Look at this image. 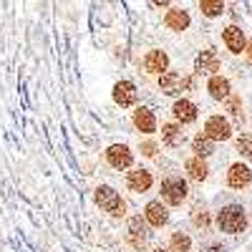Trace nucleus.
<instances>
[{
    "instance_id": "1",
    "label": "nucleus",
    "mask_w": 252,
    "mask_h": 252,
    "mask_svg": "<svg viewBox=\"0 0 252 252\" xmlns=\"http://www.w3.org/2000/svg\"><path fill=\"white\" fill-rule=\"evenodd\" d=\"M217 224L222 232H229V235H237L247 227V215L240 204H227L222 212L217 215Z\"/></svg>"
},
{
    "instance_id": "2",
    "label": "nucleus",
    "mask_w": 252,
    "mask_h": 252,
    "mask_svg": "<svg viewBox=\"0 0 252 252\" xmlns=\"http://www.w3.org/2000/svg\"><path fill=\"white\" fill-rule=\"evenodd\" d=\"M96 204L103 209V212H109L114 217H124L126 215V204H124L121 194L116 192L114 187H106V184L96 187Z\"/></svg>"
},
{
    "instance_id": "3",
    "label": "nucleus",
    "mask_w": 252,
    "mask_h": 252,
    "mask_svg": "<svg viewBox=\"0 0 252 252\" xmlns=\"http://www.w3.org/2000/svg\"><path fill=\"white\" fill-rule=\"evenodd\" d=\"M161 197H164L166 204H172V207L182 204L187 199V182L182 177H166L161 182Z\"/></svg>"
},
{
    "instance_id": "4",
    "label": "nucleus",
    "mask_w": 252,
    "mask_h": 252,
    "mask_svg": "<svg viewBox=\"0 0 252 252\" xmlns=\"http://www.w3.org/2000/svg\"><path fill=\"white\" fill-rule=\"evenodd\" d=\"M159 89H161L166 96H174V94H182V91L192 89V78L182 76V73H177V71H166V73L159 76Z\"/></svg>"
},
{
    "instance_id": "5",
    "label": "nucleus",
    "mask_w": 252,
    "mask_h": 252,
    "mask_svg": "<svg viewBox=\"0 0 252 252\" xmlns=\"http://www.w3.org/2000/svg\"><path fill=\"white\" fill-rule=\"evenodd\" d=\"M204 136L209 141H227L232 136V126H229V121L222 119V116H209L207 124H204Z\"/></svg>"
},
{
    "instance_id": "6",
    "label": "nucleus",
    "mask_w": 252,
    "mask_h": 252,
    "mask_svg": "<svg viewBox=\"0 0 252 252\" xmlns=\"http://www.w3.org/2000/svg\"><path fill=\"white\" fill-rule=\"evenodd\" d=\"M106 161L114 166V169H126V166H131L134 154L126 144H114V146L106 149Z\"/></svg>"
},
{
    "instance_id": "7",
    "label": "nucleus",
    "mask_w": 252,
    "mask_h": 252,
    "mask_svg": "<svg viewBox=\"0 0 252 252\" xmlns=\"http://www.w3.org/2000/svg\"><path fill=\"white\" fill-rule=\"evenodd\" d=\"M126 240H129V245H131L134 250H144V247H146V242H149V229H146V224H144L141 217H131Z\"/></svg>"
},
{
    "instance_id": "8",
    "label": "nucleus",
    "mask_w": 252,
    "mask_h": 252,
    "mask_svg": "<svg viewBox=\"0 0 252 252\" xmlns=\"http://www.w3.org/2000/svg\"><path fill=\"white\" fill-rule=\"evenodd\" d=\"M152 184H154V177L146 169H134V172L126 174V187H129L131 192H149Z\"/></svg>"
},
{
    "instance_id": "9",
    "label": "nucleus",
    "mask_w": 252,
    "mask_h": 252,
    "mask_svg": "<svg viewBox=\"0 0 252 252\" xmlns=\"http://www.w3.org/2000/svg\"><path fill=\"white\" fill-rule=\"evenodd\" d=\"M250 182H252L250 166H245V164H232V166H229L227 184L232 187V189H245V187H250Z\"/></svg>"
},
{
    "instance_id": "10",
    "label": "nucleus",
    "mask_w": 252,
    "mask_h": 252,
    "mask_svg": "<svg viewBox=\"0 0 252 252\" xmlns=\"http://www.w3.org/2000/svg\"><path fill=\"white\" fill-rule=\"evenodd\" d=\"M194 68H197V73H207V76H212L215 71H220V56H217V51H212V48L202 51L197 56V61H194Z\"/></svg>"
},
{
    "instance_id": "11",
    "label": "nucleus",
    "mask_w": 252,
    "mask_h": 252,
    "mask_svg": "<svg viewBox=\"0 0 252 252\" xmlns=\"http://www.w3.org/2000/svg\"><path fill=\"white\" fill-rule=\"evenodd\" d=\"M144 217H146V222H149L152 227H164L166 222H169V212H166V207L161 202H149L146 204Z\"/></svg>"
},
{
    "instance_id": "12",
    "label": "nucleus",
    "mask_w": 252,
    "mask_h": 252,
    "mask_svg": "<svg viewBox=\"0 0 252 252\" xmlns=\"http://www.w3.org/2000/svg\"><path fill=\"white\" fill-rule=\"evenodd\" d=\"M114 101L119 103V106H131V103L136 101V86L131 81H119L114 86Z\"/></svg>"
},
{
    "instance_id": "13",
    "label": "nucleus",
    "mask_w": 252,
    "mask_h": 252,
    "mask_svg": "<svg viewBox=\"0 0 252 252\" xmlns=\"http://www.w3.org/2000/svg\"><path fill=\"white\" fill-rule=\"evenodd\" d=\"M166 66H169V58H166L164 51H149L144 58V71L149 73H166Z\"/></svg>"
},
{
    "instance_id": "14",
    "label": "nucleus",
    "mask_w": 252,
    "mask_h": 252,
    "mask_svg": "<svg viewBox=\"0 0 252 252\" xmlns=\"http://www.w3.org/2000/svg\"><path fill=\"white\" fill-rule=\"evenodd\" d=\"M134 126H136L139 131H144V134H154V131H157L154 111H152V109H146V106L136 109V111H134Z\"/></svg>"
},
{
    "instance_id": "15",
    "label": "nucleus",
    "mask_w": 252,
    "mask_h": 252,
    "mask_svg": "<svg viewBox=\"0 0 252 252\" xmlns=\"http://www.w3.org/2000/svg\"><path fill=\"white\" fill-rule=\"evenodd\" d=\"M172 114H174V119H177L179 124H192V121H197V106H194L192 101H187V98H179V101L174 103Z\"/></svg>"
},
{
    "instance_id": "16",
    "label": "nucleus",
    "mask_w": 252,
    "mask_h": 252,
    "mask_svg": "<svg viewBox=\"0 0 252 252\" xmlns=\"http://www.w3.org/2000/svg\"><path fill=\"white\" fill-rule=\"evenodd\" d=\"M222 38H224V46L232 51V53H242L245 51V33L237 28V26H229V28H224V33H222Z\"/></svg>"
},
{
    "instance_id": "17",
    "label": "nucleus",
    "mask_w": 252,
    "mask_h": 252,
    "mask_svg": "<svg viewBox=\"0 0 252 252\" xmlns=\"http://www.w3.org/2000/svg\"><path fill=\"white\" fill-rule=\"evenodd\" d=\"M207 91H209V96H212V98L224 101V98H229V81L222 78V76H212V78H209V83H207Z\"/></svg>"
},
{
    "instance_id": "18",
    "label": "nucleus",
    "mask_w": 252,
    "mask_h": 252,
    "mask_svg": "<svg viewBox=\"0 0 252 252\" xmlns=\"http://www.w3.org/2000/svg\"><path fill=\"white\" fill-rule=\"evenodd\" d=\"M164 23H166V28H172V31H184L189 26V13L182 10V8H172L169 13H166Z\"/></svg>"
},
{
    "instance_id": "19",
    "label": "nucleus",
    "mask_w": 252,
    "mask_h": 252,
    "mask_svg": "<svg viewBox=\"0 0 252 252\" xmlns=\"http://www.w3.org/2000/svg\"><path fill=\"white\" fill-rule=\"evenodd\" d=\"M161 141L166 146H179L184 141V131H182V126L177 124H164L161 126Z\"/></svg>"
},
{
    "instance_id": "20",
    "label": "nucleus",
    "mask_w": 252,
    "mask_h": 252,
    "mask_svg": "<svg viewBox=\"0 0 252 252\" xmlns=\"http://www.w3.org/2000/svg\"><path fill=\"white\" fill-rule=\"evenodd\" d=\"M187 172H189V177L192 179H197V182H202V179H207V164L199 159V157H192V159H187Z\"/></svg>"
},
{
    "instance_id": "21",
    "label": "nucleus",
    "mask_w": 252,
    "mask_h": 252,
    "mask_svg": "<svg viewBox=\"0 0 252 252\" xmlns=\"http://www.w3.org/2000/svg\"><path fill=\"white\" fill-rule=\"evenodd\" d=\"M192 149L197 152V157H199V159H202V157H209V154L215 152V141H209L204 134H197V136H194V141H192Z\"/></svg>"
},
{
    "instance_id": "22",
    "label": "nucleus",
    "mask_w": 252,
    "mask_h": 252,
    "mask_svg": "<svg viewBox=\"0 0 252 252\" xmlns=\"http://www.w3.org/2000/svg\"><path fill=\"white\" fill-rule=\"evenodd\" d=\"M199 10H202L204 15H220V13L224 10V3H222V0H202Z\"/></svg>"
},
{
    "instance_id": "23",
    "label": "nucleus",
    "mask_w": 252,
    "mask_h": 252,
    "mask_svg": "<svg viewBox=\"0 0 252 252\" xmlns=\"http://www.w3.org/2000/svg\"><path fill=\"white\" fill-rule=\"evenodd\" d=\"M237 152H240L245 159L252 161V134H242V136L237 139Z\"/></svg>"
},
{
    "instance_id": "24",
    "label": "nucleus",
    "mask_w": 252,
    "mask_h": 252,
    "mask_svg": "<svg viewBox=\"0 0 252 252\" xmlns=\"http://www.w3.org/2000/svg\"><path fill=\"white\" fill-rule=\"evenodd\" d=\"M172 247L177 252H189V247H192V240H189L184 232H174L172 235Z\"/></svg>"
},
{
    "instance_id": "25",
    "label": "nucleus",
    "mask_w": 252,
    "mask_h": 252,
    "mask_svg": "<svg viewBox=\"0 0 252 252\" xmlns=\"http://www.w3.org/2000/svg\"><path fill=\"white\" fill-rule=\"evenodd\" d=\"M240 106H242V101H240L237 96H229V111H232V116H235L237 121H242V111H240Z\"/></svg>"
},
{
    "instance_id": "26",
    "label": "nucleus",
    "mask_w": 252,
    "mask_h": 252,
    "mask_svg": "<svg viewBox=\"0 0 252 252\" xmlns=\"http://www.w3.org/2000/svg\"><path fill=\"white\" fill-rule=\"evenodd\" d=\"M141 154H144V157H154V154H157V144H154V141H144V144H141Z\"/></svg>"
},
{
    "instance_id": "27",
    "label": "nucleus",
    "mask_w": 252,
    "mask_h": 252,
    "mask_svg": "<svg viewBox=\"0 0 252 252\" xmlns=\"http://www.w3.org/2000/svg\"><path fill=\"white\" fill-rule=\"evenodd\" d=\"M194 224H197V227H207V224H209V215L197 209V212H194Z\"/></svg>"
},
{
    "instance_id": "28",
    "label": "nucleus",
    "mask_w": 252,
    "mask_h": 252,
    "mask_svg": "<svg viewBox=\"0 0 252 252\" xmlns=\"http://www.w3.org/2000/svg\"><path fill=\"white\" fill-rule=\"evenodd\" d=\"M202 252H227V250H224L222 245H209V247H204Z\"/></svg>"
},
{
    "instance_id": "29",
    "label": "nucleus",
    "mask_w": 252,
    "mask_h": 252,
    "mask_svg": "<svg viewBox=\"0 0 252 252\" xmlns=\"http://www.w3.org/2000/svg\"><path fill=\"white\" fill-rule=\"evenodd\" d=\"M247 61L252 63V40H250V46H247Z\"/></svg>"
},
{
    "instance_id": "30",
    "label": "nucleus",
    "mask_w": 252,
    "mask_h": 252,
    "mask_svg": "<svg viewBox=\"0 0 252 252\" xmlns=\"http://www.w3.org/2000/svg\"><path fill=\"white\" fill-rule=\"evenodd\" d=\"M154 252H169V250H161V247H159V250H154Z\"/></svg>"
}]
</instances>
